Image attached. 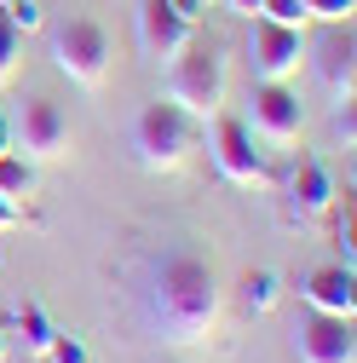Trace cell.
<instances>
[{
	"mask_svg": "<svg viewBox=\"0 0 357 363\" xmlns=\"http://www.w3.org/2000/svg\"><path fill=\"white\" fill-rule=\"evenodd\" d=\"M305 64L323 75L334 104L357 99V35H351V23H329V35L317 40V58H305Z\"/></svg>",
	"mask_w": 357,
	"mask_h": 363,
	"instance_id": "9c48e42d",
	"label": "cell"
},
{
	"mask_svg": "<svg viewBox=\"0 0 357 363\" xmlns=\"http://www.w3.org/2000/svg\"><path fill=\"white\" fill-rule=\"evenodd\" d=\"M0 12H6L18 29H40V6L35 0H0Z\"/></svg>",
	"mask_w": 357,
	"mask_h": 363,
	"instance_id": "44dd1931",
	"label": "cell"
},
{
	"mask_svg": "<svg viewBox=\"0 0 357 363\" xmlns=\"http://www.w3.org/2000/svg\"><path fill=\"white\" fill-rule=\"evenodd\" d=\"M242 294H248V306H254V311H271V306H277V277H271V271H248Z\"/></svg>",
	"mask_w": 357,
	"mask_h": 363,
	"instance_id": "e0dca14e",
	"label": "cell"
},
{
	"mask_svg": "<svg viewBox=\"0 0 357 363\" xmlns=\"http://www.w3.org/2000/svg\"><path fill=\"white\" fill-rule=\"evenodd\" d=\"M52 64L75 86H98L110 75V35H104V23H93V18L52 23Z\"/></svg>",
	"mask_w": 357,
	"mask_h": 363,
	"instance_id": "5b68a950",
	"label": "cell"
},
{
	"mask_svg": "<svg viewBox=\"0 0 357 363\" xmlns=\"http://www.w3.org/2000/svg\"><path fill=\"white\" fill-rule=\"evenodd\" d=\"M202 6H219V0H202Z\"/></svg>",
	"mask_w": 357,
	"mask_h": 363,
	"instance_id": "4316f807",
	"label": "cell"
},
{
	"mask_svg": "<svg viewBox=\"0 0 357 363\" xmlns=\"http://www.w3.org/2000/svg\"><path fill=\"white\" fill-rule=\"evenodd\" d=\"M248 69L254 81H288L300 64H305V35L288 29V23H271V18H248Z\"/></svg>",
	"mask_w": 357,
	"mask_h": 363,
	"instance_id": "52a82bcc",
	"label": "cell"
},
{
	"mask_svg": "<svg viewBox=\"0 0 357 363\" xmlns=\"http://www.w3.org/2000/svg\"><path fill=\"white\" fill-rule=\"evenodd\" d=\"M18 323H23V340H29L35 352H47V346H52V335H58L47 317H40V306H23V311H18Z\"/></svg>",
	"mask_w": 357,
	"mask_h": 363,
	"instance_id": "ac0fdd59",
	"label": "cell"
},
{
	"mask_svg": "<svg viewBox=\"0 0 357 363\" xmlns=\"http://www.w3.org/2000/svg\"><path fill=\"white\" fill-rule=\"evenodd\" d=\"M0 357H6V335H0Z\"/></svg>",
	"mask_w": 357,
	"mask_h": 363,
	"instance_id": "484cf974",
	"label": "cell"
},
{
	"mask_svg": "<svg viewBox=\"0 0 357 363\" xmlns=\"http://www.w3.org/2000/svg\"><path fill=\"white\" fill-rule=\"evenodd\" d=\"M69 145V121H64V110L52 104V99H29L23 110H18V121H12V150L18 156H58Z\"/></svg>",
	"mask_w": 357,
	"mask_h": 363,
	"instance_id": "30bf717a",
	"label": "cell"
},
{
	"mask_svg": "<svg viewBox=\"0 0 357 363\" xmlns=\"http://www.w3.org/2000/svg\"><path fill=\"white\" fill-rule=\"evenodd\" d=\"M213 317H219L213 271L196 254H173L156 271V283H150V323H156V335L173 340V346H191V340H202L213 329Z\"/></svg>",
	"mask_w": 357,
	"mask_h": 363,
	"instance_id": "6da1fadb",
	"label": "cell"
},
{
	"mask_svg": "<svg viewBox=\"0 0 357 363\" xmlns=\"http://www.w3.org/2000/svg\"><path fill=\"white\" fill-rule=\"evenodd\" d=\"M18 52H23V29H18L6 12H0V81L18 69Z\"/></svg>",
	"mask_w": 357,
	"mask_h": 363,
	"instance_id": "2e32d148",
	"label": "cell"
},
{
	"mask_svg": "<svg viewBox=\"0 0 357 363\" xmlns=\"http://www.w3.org/2000/svg\"><path fill=\"white\" fill-rule=\"evenodd\" d=\"M334 133H340L346 150H351V139H357V127H351V104H340V110H334Z\"/></svg>",
	"mask_w": 357,
	"mask_h": 363,
	"instance_id": "7402d4cb",
	"label": "cell"
},
{
	"mask_svg": "<svg viewBox=\"0 0 357 363\" xmlns=\"http://www.w3.org/2000/svg\"><path fill=\"white\" fill-rule=\"evenodd\" d=\"M29 191H35V162L18 156V150H6V156H0V196H6V202H23Z\"/></svg>",
	"mask_w": 357,
	"mask_h": 363,
	"instance_id": "5bb4252c",
	"label": "cell"
},
{
	"mask_svg": "<svg viewBox=\"0 0 357 363\" xmlns=\"http://www.w3.org/2000/svg\"><path fill=\"white\" fill-rule=\"evenodd\" d=\"M351 6L357 0H305V12L323 18V23H351Z\"/></svg>",
	"mask_w": 357,
	"mask_h": 363,
	"instance_id": "d6986e66",
	"label": "cell"
},
{
	"mask_svg": "<svg viewBox=\"0 0 357 363\" xmlns=\"http://www.w3.org/2000/svg\"><path fill=\"white\" fill-rule=\"evenodd\" d=\"M242 127L254 133V145L288 150V145H300V133H305V104H300V93L288 81H254Z\"/></svg>",
	"mask_w": 357,
	"mask_h": 363,
	"instance_id": "277c9868",
	"label": "cell"
},
{
	"mask_svg": "<svg viewBox=\"0 0 357 363\" xmlns=\"http://www.w3.org/2000/svg\"><path fill=\"white\" fill-rule=\"evenodd\" d=\"M213 162L219 173L242 191H271V162L254 145V133L242 127V116H213Z\"/></svg>",
	"mask_w": 357,
	"mask_h": 363,
	"instance_id": "8992f818",
	"label": "cell"
},
{
	"mask_svg": "<svg viewBox=\"0 0 357 363\" xmlns=\"http://www.w3.org/2000/svg\"><path fill=\"white\" fill-rule=\"evenodd\" d=\"M47 357H52V363H93V357H86V346H81L75 335H52Z\"/></svg>",
	"mask_w": 357,
	"mask_h": 363,
	"instance_id": "ffe728a7",
	"label": "cell"
},
{
	"mask_svg": "<svg viewBox=\"0 0 357 363\" xmlns=\"http://www.w3.org/2000/svg\"><path fill=\"white\" fill-rule=\"evenodd\" d=\"M12 150V121H0V156Z\"/></svg>",
	"mask_w": 357,
	"mask_h": 363,
	"instance_id": "d4e9b609",
	"label": "cell"
},
{
	"mask_svg": "<svg viewBox=\"0 0 357 363\" xmlns=\"http://www.w3.org/2000/svg\"><path fill=\"white\" fill-rule=\"evenodd\" d=\"M132 150H139V162L150 173H173L196 150V121L178 104H167V99H150L139 110V121H132Z\"/></svg>",
	"mask_w": 357,
	"mask_h": 363,
	"instance_id": "3957f363",
	"label": "cell"
},
{
	"mask_svg": "<svg viewBox=\"0 0 357 363\" xmlns=\"http://www.w3.org/2000/svg\"><path fill=\"white\" fill-rule=\"evenodd\" d=\"M132 29H139V52L150 58V64H173L178 52L196 40V23L191 18H178L167 0H139V12H132Z\"/></svg>",
	"mask_w": 357,
	"mask_h": 363,
	"instance_id": "ba28073f",
	"label": "cell"
},
{
	"mask_svg": "<svg viewBox=\"0 0 357 363\" xmlns=\"http://www.w3.org/2000/svg\"><path fill=\"white\" fill-rule=\"evenodd\" d=\"M219 6H231L237 18H259V0H219Z\"/></svg>",
	"mask_w": 357,
	"mask_h": 363,
	"instance_id": "603a6c76",
	"label": "cell"
},
{
	"mask_svg": "<svg viewBox=\"0 0 357 363\" xmlns=\"http://www.w3.org/2000/svg\"><path fill=\"white\" fill-rule=\"evenodd\" d=\"M329 208H334V179H329L323 162H311V156H305V162L288 173V219L305 225V219H323Z\"/></svg>",
	"mask_w": 357,
	"mask_h": 363,
	"instance_id": "7c38bea8",
	"label": "cell"
},
{
	"mask_svg": "<svg viewBox=\"0 0 357 363\" xmlns=\"http://www.w3.org/2000/svg\"><path fill=\"white\" fill-rule=\"evenodd\" d=\"M162 99L178 104L191 121H213L225 110V64H219V52L191 40V47L167 64V93Z\"/></svg>",
	"mask_w": 357,
	"mask_h": 363,
	"instance_id": "7a4b0ae2",
	"label": "cell"
},
{
	"mask_svg": "<svg viewBox=\"0 0 357 363\" xmlns=\"http://www.w3.org/2000/svg\"><path fill=\"white\" fill-rule=\"evenodd\" d=\"M294 352H300V363H357V335H351V317L311 311L305 323L294 329Z\"/></svg>",
	"mask_w": 357,
	"mask_h": 363,
	"instance_id": "8fae6325",
	"label": "cell"
},
{
	"mask_svg": "<svg viewBox=\"0 0 357 363\" xmlns=\"http://www.w3.org/2000/svg\"><path fill=\"white\" fill-rule=\"evenodd\" d=\"M259 18H271V23H288V29H305V23H311L305 0H259Z\"/></svg>",
	"mask_w": 357,
	"mask_h": 363,
	"instance_id": "9a60e30c",
	"label": "cell"
},
{
	"mask_svg": "<svg viewBox=\"0 0 357 363\" xmlns=\"http://www.w3.org/2000/svg\"><path fill=\"white\" fill-rule=\"evenodd\" d=\"M12 225H18V202L0 196V231H12Z\"/></svg>",
	"mask_w": 357,
	"mask_h": 363,
	"instance_id": "cb8c5ba5",
	"label": "cell"
},
{
	"mask_svg": "<svg viewBox=\"0 0 357 363\" xmlns=\"http://www.w3.org/2000/svg\"><path fill=\"white\" fill-rule=\"evenodd\" d=\"M305 306L311 311H329V317H357V277L351 265H317L305 277Z\"/></svg>",
	"mask_w": 357,
	"mask_h": 363,
	"instance_id": "4fadbf2b",
	"label": "cell"
}]
</instances>
